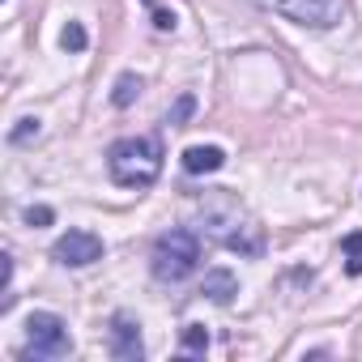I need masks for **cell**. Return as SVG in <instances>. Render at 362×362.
I'll return each mask as SVG.
<instances>
[{
  "mask_svg": "<svg viewBox=\"0 0 362 362\" xmlns=\"http://www.w3.org/2000/svg\"><path fill=\"white\" fill-rule=\"evenodd\" d=\"M22 222L35 226V230H39V226H52V222H56V209H52V205H30V209L22 214Z\"/></svg>",
  "mask_w": 362,
  "mask_h": 362,
  "instance_id": "2e32d148",
  "label": "cell"
},
{
  "mask_svg": "<svg viewBox=\"0 0 362 362\" xmlns=\"http://www.w3.org/2000/svg\"><path fill=\"white\" fill-rule=\"evenodd\" d=\"M153 26L166 35V30H175V13H166V9H153Z\"/></svg>",
  "mask_w": 362,
  "mask_h": 362,
  "instance_id": "e0dca14e",
  "label": "cell"
},
{
  "mask_svg": "<svg viewBox=\"0 0 362 362\" xmlns=\"http://www.w3.org/2000/svg\"><path fill=\"white\" fill-rule=\"evenodd\" d=\"M107 349H111V358H115V362H141V358H145L141 320H136V315H128V311H115V315H111Z\"/></svg>",
  "mask_w": 362,
  "mask_h": 362,
  "instance_id": "52a82bcc",
  "label": "cell"
},
{
  "mask_svg": "<svg viewBox=\"0 0 362 362\" xmlns=\"http://www.w3.org/2000/svg\"><path fill=\"white\" fill-rule=\"evenodd\" d=\"M179 162H184L188 175H214V170L226 166V149L222 145H188Z\"/></svg>",
  "mask_w": 362,
  "mask_h": 362,
  "instance_id": "ba28073f",
  "label": "cell"
},
{
  "mask_svg": "<svg viewBox=\"0 0 362 362\" xmlns=\"http://www.w3.org/2000/svg\"><path fill=\"white\" fill-rule=\"evenodd\" d=\"M260 5L307 30H332L345 18V0H260Z\"/></svg>",
  "mask_w": 362,
  "mask_h": 362,
  "instance_id": "5b68a950",
  "label": "cell"
},
{
  "mask_svg": "<svg viewBox=\"0 0 362 362\" xmlns=\"http://www.w3.org/2000/svg\"><path fill=\"white\" fill-rule=\"evenodd\" d=\"M73 354V332L56 311H30L26 315V341H22V358L26 362H56Z\"/></svg>",
  "mask_w": 362,
  "mask_h": 362,
  "instance_id": "277c9868",
  "label": "cell"
},
{
  "mask_svg": "<svg viewBox=\"0 0 362 362\" xmlns=\"http://www.w3.org/2000/svg\"><path fill=\"white\" fill-rule=\"evenodd\" d=\"M184 349H188V354H205V349H209V332H205L201 324H188V328H184Z\"/></svg>",
  "mask_w": 362,
  "mask_h": 362,
  "instance_id": "9a60e30c",
  "label": "cell"
},
{
  "mask_svg": "<svg viewBox=\"0 0 362 362\" xmlns=\"http://www.w3.org/2000/svg\"><path fill=\"white\" fill-rule=\"evenodd\" d=\"M197 269H201V239H197V230L170 226V230H162V235L153 239V252H149V273H153V281L179 286V281H188Z\"/></svg>",
  "mask_w": 362,
  "mask_h": 362,
  "instance_id": "3957f363",
  "label": "cell"
},
{
  "mask_svg": "<svg viewBox=\"0 0 362 362\" xmlns=\"http://www.w3.org/2000/svg\"><path fill=\"white\" fill-rule=\"evenodd\" d=\"M52 260L60 269H90L94 260H103V239L94 230H69L52 243Z\"/></svg>",
  "mask_w": 362,
  "mask_h": 362,
  "instance_id": "8992f818",
  "label": "cell"
},
{
  "mask_svg": "<svg viewBox=\"0 0 362 362\" xmlns=\"http://www.w3.org/2000/svg\"><path fill=\"white\" fill-rule=\"evenodd\" d=\"M341 252H345V273L349 277H362V230L345 235L341 239Z\"/></svg>",
  "mask_w": 362,
  "mask_h": 362,
  "instance_id": "7c38bea8",
  "label": "cell"
},
{
  "mask_svg": "<svg viewBox=\"0 0 362 362\" xmlns=\"http://www.w3.org/2000/svg\"><path fill=\"white\" fill-rule=\"evenodd\" d=\"M162 141L158 136H119L107 145V175L115 188H128V192H145L158 184L162 175Z\"/></svg>",
  "mask_w": 362,
  "mask_h": 362,
  "instance_id": "7a4b0ae2",
  "label": "cell"
},
{
  "mask_svg": "<svg viewBox=\"0 0 362 362\" xmlns=\"http://www.w3.org/2000/svg\"><path fill=\"white\" fill-rule=\"evenodd\" d=\"M39 132H43V119L39 115H22L13 128H9V145H30V141H39Z\"/></svg>",
  "mask_w": 362,
  "mask_h": 362,
  "instance_id": "8fae6325",
  "label": "cell"
},
{
  "mask_svg": "<svg viewBox=\"0 0 362 362\" xmlns=\"http://www.w3.org/2000/svg\"><path fill=\"white\" fill-rule=\"evenodd\" d=\"M197 214H201V230H205L218 247L239 252V256H247V260H260V256H264V226L252 218V209H247L235 192H226V188L205 192L201 205H197Z\"/></svg>",
  "mask_w": 362,
  "mask_h": 362,
  "instance_id": "6da1fadb",
  "label": "cell"
},
{
  "mask_svg": "<svg viewBox=\"0 0 362 362\" xmlns=\"http://www.w3.org/2000/svg\"><path fill=\"white\" fill-rule=\"evenodd\" d=\"M60 47H64V52H73V56H77V52H86V47H90L86 26H81V22H69V26L60 30Z\"/></svg>",
  "mask_w": 362,
  "mask_h": 362,
  "instance_id": "4fadbf2b",
  "label": "cell"
},
{
  "mask_svg": "<svg viewBox=\"0 0 362 362\" xmlns=\"http://www.w3.org/2000/svg\"><path fill=\"white\" fill-rule=\"evenodd\" d=\"M192 111H197V98H192V94H179V98H175V107L166 111V124H175V128H184V124L192 119Z\"/></svg>",
  "mask_w": 362,
  "mask_h": 362,
  "instance_id": "5bb4252c",
  "label": "cell"
},
{
  "mask_svg": "<svg viewBox=\"0 0 362 362\" xmlns=\"http://www.w3.org/2000/svg\"><path fill=\"white\" fill-rule=\"evenodd\" d=\"M201 294L214 298V303H230V298L239 294V277H235L230 269H209L205 281H201Z\"/></svg>",
  "mask_w": 362,
  "mask_h": 362,
  "instance_id": "9c48e42d",
  "label": "cell"
},
{
  "mask_svg": "<svg viewBox=\"0 0 362 362\" xmlns=\"http://www.w3.org/2000/svg\"><path fill=\"white\" fill-rule=\"evenodd\" d=\"M141 90H145V81H141L136 73H119V77H115V86H111V103L124 111V107H132V103H136V94H141Z\"/></svg>",
  "mask_w": 362,
  "mask_h": 362,
  "instance_id": "30bf717a",
  "label": "cell"
}]
</instances>
